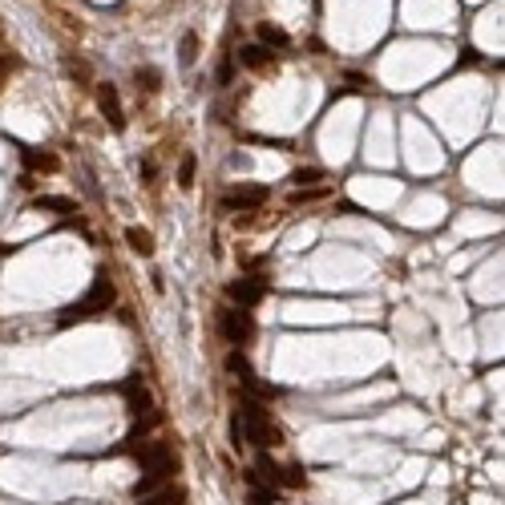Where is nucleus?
I'll use <instances>...</instances> for the list:
<instances>
[{
    "label": "nucleus",
    "mask_w": 505,
    "mask_h": 505,
    "mask_svg": "<svg viewBox=\"0 0 505 505\" xmlns=\"http://www.w3.org/2000/svg\"><path fill=\"white\" fill-rule=\"evenodd\" d=\"M178 57H182V65H194V57H198V37H194V33L182 37V53H178Z\"/></svg>",
    "instance_id": "aec40b11"
},
{
    "label": "nucleus",
    "mask_w": 505,
    "mask_h": 505,
    "mask_svg": "<svg viewBox=\"0 0 505 505\" xmlns=\"http://www.w3.org/2000/svg\"><path fill=\"white\" fill-rule=\"evenodd\" d=\"M239 61H243L247 69H263V65L271 61V53H267V49H263V45H247V49H243V53H239Z\"/></svg>",
    "instance_id": "2eb2a0df"
},
{
    "label": "nucleus",
    "mask_w": 505,
    "mask_h": 505,
    "mask_svg": "<svg viewBox=\"0 0 505 505\" xmlns=\"http://www.w3.org/2000/svg\"><path fill=\"white\" fill-rule=\"evenodd\" d=\"M194 170H198V158H194V154H182V162H178V186H182V190L194 186Z\"/></svg>",
    "instance_id": "f3484780"
},
{
    "label": "nucleus",
    "mask_w": 505,
    "mask_h": 505,
    "mask_svg": "<svg viewBox=\"0 0 505 505\" xmlns=\"http://www.w3.org/2000/svg\"><path fill=\"white\" fill-rule=\"evenodd\" d=\"M267 198H271L267 186H234L227 198H223V207L227 210H255V207H263Z\"/></svg>",
    "instance_id": "423d86ee"
},
{
    "label": "nucleus",
    "mask_w": 505,
    "mask_h": 505,
    "mask_svg": "<svg viewBox=\"0 0 505 505\" xmlns=\"http://www.w3.org/2000/svg\"><path fill=\"white\" fill-rule=\"evenodd\" d=\"M126 396H130V413L134 416L154 413V400H150V392L142 388V376H130V380H126Z\"/></svg>",
    "instance_id": "6e6552de"
},
{
    "label": "nucleus",
    "mask_w": 505,
    "mask_h": 505,
    "mask_svg": "<svg viewBox=\"0 0 505 505\" xmlns=\"http://www.w3.org/2000/svg\"><path fill=\"white\" fill-rule=\"evenodd\" d=\"M227 296L247 311V307H255L259 299L267 296V279H259V275H251V279H234V283H227Z\"/></svg>",
    "instance_id": "39448f33"
},
{
    "label": "nucleus",
    "mask_w": 505,
    "mask_h": 505,
    "mask_svg": "<svg viewBox=\"0 0 505 505\" xmlns=\"http://www.w3.org/2000/svg\"><path fill=\"white\" fill-rule=\"evenodd\" d=\"M255 473H263V477H267L271 485H283V465H275V461H267V457H259Z\"/></svg>",
    "instance_id": "a211bd4d"
},
{
    "label": "nucleus",
    "mask_w": 505,
    "mask_h": 505,
    "mask_svg": "<svg viewBox=\"0 0 505 505\" xmlns=\"http://www.w3.org/2000/svg\"><path fill=\"white\" fill-rule=\"evenodd\" d=\"M37 207H41V210H57V214H77V203H73V198H57V194H41V198H37Z\"/></svg>",
    "instance_id": "dca6fc26"
},
{
    "label": "nucleus",
    "mask_w": 505,
    "mask_h": 505,
    "mask_svg": "<svg viewBox=\"0 0 505 505\" xmlns=\"http://www.w3.org/2000/svg\"><path fill=\"white\" fill-rule=\"evenodd\" d=\"M97 110L110 117L114 130H126V114H121V97H117L114 85H97Z\"/></svg>",
    "instance_id": "0eeeda50"
},
{
    "label": "nucleus",
    "mask_w": 505,
    "mask_h": 505,
    "mask_svg": "<svg viewBox=\"0 0 505 505\" xmlns=\"http://www.w3.org/2000/svg\"><path fill=\"white\" fill-rule=\"evenodd\" d=\"M182 502H186L182 485H166V489H154V493L138 497V505H182Z\"/></svg>",
    "instance_id": "1a4fd4ad"
},
{
    "label": "nucleus",
    "mask_w": 505,
    "mask_h": 505,
    "mask_svg": "<svg viewBox=\"0 0 505 505\" xmlns=\"http://www.w3.org/2000/svg\"><path fill=\"white\" fill-rule=\"evenodd\" d=\"M65 69H69L73 77H89V65H85V61H65Z\"/></svg>",
    "instance_id": "b1692460"
},
{
    "label": "nucleus",
    "mask_w": 505,
    "mask_h": 505,
    "mask_svg": "<svg viewBox=\"0 0 505 505\" xmlns=\"http://www.w3.org/2000/svg\"><path fill=\"white\" fill-rule=\"evenodd\" d=\"M21 158L28 170H41V174H53L61 162H57V154H41V150H21Z\"/></svg>",
    "instance_id": "9b49d317"
},
{
    "label": "nucleus",
    "mask_w": 505,
    "mask_h": 505,
    "mask_svg": "<svg viewBox=\"0 0 505 505\" xmlns=\"http://www.w3.org/2000/svg\"><path fill=\"white\" fill-rule=\"evenodd\" d=\"M162 85V73L154 69V65H146V69H138V89H146V93H154Z\"/></svg>",
    "instance_id": "6ab92c4d"
},
{
    "label": "nucleus",
    "mask_w": 505,
    "mask_h": 505,
    "mask_svg": "<svg viewBox=\"0 0 505 505\" xmlns=\"http://www.w3.org/2000/svg\"><path fill=\"white\" fill-rule=\"evenodd\" d=\"M323 174L320 170H316V166H307V170H296V174H291V182H299V186H307V182H320Z\"/></svg>",
    "instance_id": "412c9836"
},
{
    "label": "nucleus",
    "mask_w": 505,
    "mask_h": 505,
    "mask_svg": "<svg viewBox=\"0 0 505 505\" xmlns=\"http://www.w3.org/2000/svg\"><path fill=\"white\" fill-rule=\"evenodd\" d=\"M323 190H296L291 194V207H303V203H311V198H320Z\"/></svg>",
    "instance_id": "4be33fe9"
},
{
    "label": "nucleus",
    "mask_w": 505,
    "mask_h": 505,
    "mask_svg": "<svg viewBox=\"0 0 505 505\" xmlns=\"http://www.w3.org/2000/svg\"><path fill=\"white\" fill-rule=\"evenodd\" d=\"M227 372H234L243 384H251V380H255V368H251V360H247L243 352H230V356H227Z\"/></svg>",
    "instance_id": "ddd939ff"
},
{
    "label": "nucleus",
    "mask_w": 505,
    "mask_h": 505,
    "mask_svg": "<svg viewBox=\"0 0 505 505\" xmlns=\"http://www.w3.org/2000/svg\"><path fill=\"white\" fill-rule=\"evenodd\" d=\"M134 449H138L142 469H150V465H158V461L170 457V445H166V440H150V445H134Z\"/></svg>",
    "instance_id": "9d476101"
},
{
    "label": "nucleus",
    "mask_w": 505,
    "mask_h": 505,
    "mask_svg": "<svg viewBox=\"0 0 505 505\" xmlns=\"http://www.w3.org/2000/svg\"><path fill=\"white\" fill-rule=\"evenodd\" d=\"M8 69H12V57H0V85H4V77H8Z\"/></svg>",
    "instance_id": "393cba45"
},
{
    "label": "nucleus",
    "mask_w": 505,
    "mask_h": 505,
    "mask_svg": "<svg viewBox=\"0 0 505 505\" xmlns=\"http://www.w3.org/2000/svg\"><path fill=\"white\" fill-rule=\"evenodd\" d=\"M178 473V457L170 453L166 461H158V465H150V469H142V477L134 481V497H146V493H154L162 481H170Z\"/></svg>",
    "instance_id": "7ed1b4c3"
},
{
    "label": "nucleus",
    "mask_w": 505,
    "mask_h": 505,
    "mask_svg": "<svg viewBox=\"0 0 505 505\" xmlns=\"http://www.w3.org/2000/svg\"><path fill=\"white\" fill-rule=\"evenodd\" d=\"M219 81H223V85L230 81V61H223V65H219Z\"/></svg>",
    "instance_id": "a878e982"
},
{
    "label": "nucleus",
    "mask_w": 505,
    "mask_h": 505,
    "mask_svg": "<svg viewBox=\"0 0 505 505\" xmlns=\"http://www.w3.org/2000/svg\"><path fill=\"white\" fill-rule=\"evenodd\" d=\"M230 433H234V445H239V440H251V445H279V429L271 425L267 409H263L259 400H251V396L239 400V413L230 420Z\"/></svg>",
    "instance_id": "f257e3e1"
},
{
    "label": "nucleus",
    "mask_w": 505,
    "mask_h": 505,
    "mask_svg": "<svg viewBox=\"0 0 505 505\" xmlns=\"http://www.w3.org/2000/svg\"><path fill=\"white\" fill-rule=\"evenodd\" d=\"M126 243H130L138 255H154V234L146 227H126Z\"/></svg>",
    "instance_id": "f8f14e48"
},
{
    "label": "nucleus",
    "mask_w": 505,
    "mask_h": 505,
    "mask_svg": "<svg viewBox=\"0 0 505 505\" xmlns=\"http://www.w3.org/2000/svg\"><path fill=\"white\" fill-rule=\"evenodd\" d=\"M251 502H255V505H275V493H271V489H255Z\"/></svg>",
    "instance_id": "5701e85b"
},
{
    "label": "nucleus",
    "mask_w": 505,
    "mask_h": 505,
    "mask_svg": "<svg viewBox=\"0 0 505 505\" xmlns=\"http://www.w3.org/2000/svg\"><path fill=\"white\" fill-rule=\"evenodd\" d=\"M219 327H223V336H227L230 344H247L255 336V320H251V311H223V320H219Z\"/></svg>",
    "instance_id": "20e7f679"
},
{
    "label": "nucleus",
    "mask_w": 505,
    "mask_h": 505,
    "mask_svg": "<svg viewBox=\"0 0 505 505\" xmlns=\"http://www.w3.org/2000/svg\"><path fill=\"white\" fill-rule=\"evenodd\" d=\"M114 299H117L114 283H110V275L101 271V275L93 279V287L85 291V299H77V303H69V307H65V311L57 316V323H61V327H69V323L89 320V316H97V311H110V307H114Z\"/></svg>",
    "instance_id": "f03ea898"
},
{
    "label": "nucleus",
    "mask_w": 505,
    "mask_h": 505,
    "mask_svg": "<svg viewBox=\"0 0 505 505\" xmlns=\"http://www.w3.org/2000/svg\"><path fill=\"white\" fill-rule=\"evenodd\" d=\"M259 41H263V45H275V49H287V45H291V37H287L279 24H259Z\"/></svg>",
    "instance_id": "4468645a"
}]
</instances>
